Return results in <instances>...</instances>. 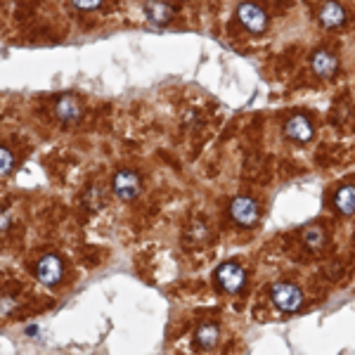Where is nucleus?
Masks as SVG:
<instances>
[{"mask_svg":"<svg viewBox=\"0 0 355 355\" xmlns=\"http://www.w3.org/2000/svg\"><path fill=\"white\" fill-rule=\"evenodd\" d=\"M64 275V266H62V259L57 254H45L41 261L36 263V279L43 282L45 287H53L62 279Z\"/></svg>","mask_w":355,"mask_h":355,"instance_id":"obj_4","label":"nucleus"},{"mask_svg":"<svg viewBox=\"0 0 355 355\" xmlns=\"http://www.w3.org/2000/svg\"><path fill=\"white\" fill-rule=\"evenodd\" d=\"M10 223H12V216H10V211L0 209V234L10 230Z\"/></svg>","mask_w":355,"mask_h":355,"instance_id":"obj_17","label":"nucleus"},{"mask_svg":"<svg viewBox=\"0 0 355 355\" xmlns=\"http://www.w3.org/2000/svg\"><path fill=\"white\" fill-rule=\"evenodd\" d=\"M73 8L81 10V12H93V10H97L102 5V0H71Z\"/></svg>","mask_w":355,"mask_h":355,"instance_id":"obj_16","label":"nucleus"},{"mask_svg":"<svg viewBox=\"0 0 355 355\" xmlns=\"http://www.w3.org/2000/svg\"><path fill=\"white\" fill-rule=\"evenodd\" d=\"M311 67L320 78H331L336 73V69H339V62H336V57L327 53V50H318V53L311 57Z\"/></svg>","mask_w":355,"mask_h":355,"instance_id":"obj_8","label":"nucleus"},{"mask_svg":"<svg viewBox=\"0 0 355 355\" xmlns=\"http://www.w3.org/2000/svg\"><path fill=\"white\" fill-rule=\"evenodd\" d=\"M261 211H259V204L254 202L251 197H234L232 204H230V218L242 227H251L256 225L259 220Z\"/></svg>","mask_w":355,"mask_h":355,"instance_id":"obj_3","label":"nucleus"},{"mask_svg":"<svg viewBox=\"0 0 355 355\" xmlns=\"http://www.w3.org/2000/svg\"><path fill=\"white\" fill-rule=\"evenodd\" d=\"M284 133L294 142H308L313 140V125L306 116H291L284 125Z\"/></svg>","mask_w":355,"mask_h":355,"instance_id":"obj_10","label":"nucleus"},{"mask_svg":"<svg viewBox=\"0 0 355 355\" xmlns=\"http://www.w3.org/2000/svg\"><path fill=\"white\" fill-rule=\"evenodd\" d=\"M145 15H147V19H150L152 24L164 26V24H168V21L173 19V8H171L166 0H147Z\"/></svg>","mask_w":355,"mask_h":355,"instance_id":"obj_9","label":"nucleus"},{"mask_svg":"<svg viewBox=\"0 0 355 355\" xmlns=\"http://www.w3.org/2000/svg\"><path fill=\"white\" fill-rule=\"evenodd\" d=\"M12 168H15V154L8 147L0 145V175L12 173Z\"/></svg>","mask_w":355,"mask_h":355,"instance_id":"obj_15","label":"nucleus"},{"mask_svg":"<svg viewBox=\"0 0 355 355\" xmlns=\"http://www.w3.org/2000/svg\"><path fill=\"white\" fill-rule=\"evenodd\" d=\"M270 301L277 311L296 313L303 303V294H301V289L291 282H275L270 287Z\"/></svg>","mask_w":355,"mask_h":355,"instance_id":"obj_1","label":"nucleus"},{"mask_svg":"<svg viewBox=\"0 0 355 355\" xmlns=\"http://www.w3.org/2000/svg\"><path fill=\"white\" fill-rule=\"evenodd\" d=\"M303 244H306L311 251L322 249V246H324V230H322V227H318V225L306 227V230H303Z\"/></svg>","mask_w":355,"mask_h":355,"instance_id":"obj_14","label":"nucleus"},{"mask_svg":"<svg viewBox=\"0 0 355 355\" xmlns=\"http://www.w3.org/2000/svg\"><path fill=\"white\" fill-rule=\"evenodd\" d=\"M318 17H320V21H322V26L339 28V26H343V21H346V10H343L339 3L329 0V3H324L322 8H320Z\"/></svg>","mask_w":355,"mask_h":355,"instance_id":"obj_11","label":"nucleus"},{"mask_svg":"<svg viewBox=\"0 0 355 355\" xmlns=\"http://www.w3.org/2000/svg\"><path fill=\"white\" fill-rule=\"evenodd\" d=\"M237 17H239V21H242V26L251 33H261V31H266V26H268L266 10L259 8V5H254V3L239 5Z\"/></svg>","mask_w":355,"mask_h":355,"instance_id":"obj_5","label":"nucleus"},{"mask_svg":"<svg viewBox=\"0 0 355 355\" xmlns=\"http://www.w3.org/2000/svg\"><path fill=\"white\" fill-rule=\"evenodd\" d=\"M216 282L223 291L227 294H237L239 289L246 284V270L239 263H223V266L216 270Z\"/></svg>","mask_w":355,"mask_h":355,"instance_id":"obj_2","label":"nucleus"},{"mask_svg":"<svg viewBox=\"0 0 355 355\" xmlns=\"http://www.w3.org/2000/svg\"><path fill=\"white\" fill-rule=\"evenodd\" d=\"M55 116L60 119L62 123H78L83 119L81 102L71 95H62L60 100L55 102Z\"/></svg>","mask_w":355,"mask_h":355,"instance_id":"obj_7","label":"nucleus"},{"mask_svg":"<svg viewBox=\"0 0 355 355\" xmlns=\"http://www.w3.org/2000/svg\"><path fill=\"white\" fill-rule=\"evenodd\" d=\"M194 343H197L199 348H214L216 343H218V327H216L214 322H204L199 324L197 334H194Z\"/></svg>","mask_w":355,"mask_h":355,"instance_id":"obj_12","label":"nucleus"},{"mask_svg":"<svg viewBox=\"0 0 355 355\" xmlns=\"http://www.w3.org/2000/svg\"><path fill=\"white\" fill-rule=\"evenodd\" d=\"M334 206H336V211H339L341 216L355 214V187L353 185L341 187V190L336 192V197H334Z\"/></svg>","mask_w":355,"mask_h":355,"instance_id":"obj_13","label":"nucleus"},{"mask_svg":"<svg viewBox=\"0 0 355 355\" xmlns=\"http://www.w3.org/2000/svg\"><path fill=\"white\" fill-rule=\"evenodd\" d=\"M114 192H116L119 199H123V202H130V199H135L137 194H140V175L135 173V171H119L116 175H114Z\"/></svg>","mask_w":355,"mask_h":355,"instance_id":"obj_6","label":"nucleus"}]
</instances>
